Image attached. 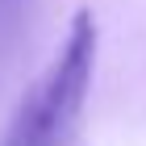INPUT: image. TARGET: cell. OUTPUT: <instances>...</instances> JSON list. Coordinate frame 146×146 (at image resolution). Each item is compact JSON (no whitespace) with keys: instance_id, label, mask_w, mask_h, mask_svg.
Masks as SVG:
<instances>
[{"instance_id":"cell-1","label":"cell","mask_w":146,"mask_h":146,"mask_svg":"<svg viewBox=\"0 0 146 146\" xmlns=\"http://www.w3.org/2000/svg\"><path fill=\"white\" fill-rule=\"evenodd\" d=\"M96 46H100L96 17L88 9H79L58 42L54 58L46 63V71L34 79V88L13 109L0 146H67L92 92Z\"/></svg>"},{"instance_id":"cell-2","label":"cell","mask_w":146,"mask_h":146,"mask_svg":"<svg viewBox=\"0 0 146 146\" xmlns=\"http://www.w3.org/2000/svg\"><path fill=\"white\" fill-rule=\"evenodd\" d=\"M25 17H29V0H0V58L13 50Z\"/></svg>"}]
</instances>
